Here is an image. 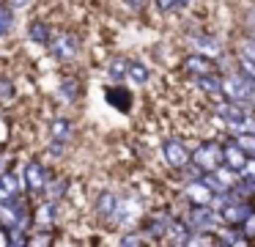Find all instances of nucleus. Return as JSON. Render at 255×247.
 Returning a JSON list of instances; mask_svg holds the SVG:
<instances>
[{
  "instance_id": "obj_2",
  "label": "nucleus",
  "mask_w": 255,
  "mask_h": 247,
  "mask_svg": "<svg viewBox=\"0 0 255 247\" xmlns=\"http://www.w3.org/2000/svg\"><path fill=\"white\" fill-rule=\"evenodd\" d=\"M192 165L200 170V173H209V170H217L222 165V146L214 140L200 143L192 151Z\"/></svg>"
},
{
  "instance_id": "obj_11",
  "label": "nucleus",
  "mask_w": 255,
  "mask_h": 247,
  "mask_svg": "<svg viewBox=\"0 0 255 247\" xmlns=\"http://www.w3.org/2000/svg\"><path fill=\"white\" fill-rule=\"evenodd\" d=\"M184 69H187V74L200 77V74H209V71H214V63H211L209 55L192 52V55H187V58H184Z\"/></svg>"
},
{
  "instance_id": "obj_1",
  "label": "nucleus",
  "mask_w": 255,
  "mask_h": 247,
  "mask_svg": "<svg viewBox=\"0 0 255 247\" xmlns=\"http://www.w3.org/2000/svg\"><path fill=\"white\" fill-rule=\"evenodd\" d=\"M222 96L231 99V102H239V104L255 102V80L247 77L244 71L231 74V77H222Z\"/></svg>"
},
{
  "instance_id": "obj_17",
  "label": "nucleus",
  "mask_w": 255,
  "mask_h": 247,
  "mask_svg": "<svg viewBox=\"0 0 255 247\" xmlns=\"http://www.w3.org/2000/svg\"><path fill=\"white\" fill-rule=\"evenodd\" d=\"M28 33H30V38H33L36 44H50V25L47 22H41V19H36V22H30V27H28Z\"/></svg>"
},
{
  "instance_id": "obj_24",
  "label": "nucleus",
  "mask_w": 255,
  "mask_h": 247,
  "mask_svg": "<svg viewBox=\"0 0 255 247\" xmlns=\"http://www.w3.org/2000/svg\"><path fill=\"white\" fill-rule=\"evenodd\" d=\"M127 71H129V63L124 58H116L110 63V77L113 80H121V77H127Z\"/></svg>"
},
{
  "instance_id": "obj_9",
  "label": "nucleus",
  "mask_w": 255,
  "mask_h": 247,
  "mask_svg": "<svg viewBox=\"0 0 255 247\" xmlns=\"http://www.w3.org/2000/svg\"><path fill=\"white\" fill-rule=\"evenodd\" d=\"M247 154H244V148L239 146L236 140H231V143H225V146H222V165H228V168L231 170H242L244 165H247Z\"/></svg>"
},
{
  "instance_id": "obj_7",
  "label": "nucleus",
  "mask_w": 255,
  "mask_h": 247,
  "mask_svg": "<svg viewBox=\"0 0 255 247\" xmlns=\"http://www.w3.org/2000/svg\"><path fill=\"white\" fill-rule=\"evenodd\" d=\"M217 209L214 206H192V212H189L187 223L192 225L195 231H211L217 223Z\"/></svg>"
},
{
  "instance_id": "obj_10",
  "label": "nucleus",
  "mask_w": 255,
  "mask_h": 247,
  "mask_svg": "<svg viewBox=\"0 0 255 247\" xmlns=\"http://www.w3.org/2000/svg\"><path fill=\"white\" fill-rule=\"evenodd\" d=\"M184 195H187L189 206H211V195H214V192H211L209 187L200 181V176H198V181H189V184H187Z\"/></svg>"
},
{
  "instance_id": "obj_19",
  "label": "nucleus",
  "mask_w": 255,
  "mask_h": 247,
  "mask_svg": "<svg viewBox=\"0 0 255 247\" xmlns=\"http://www.w3.org/2000/svg\"><path fill=\"white\" fill-rule=\"evenodd\" d=\"M233 140L244 148V154H247V157H255V135H253V132H239Z\"/></svg>"
},
{
  "instance_id": "obj_21",
  "label": "nucleus",
  "mask_w": 255,
  "mask_h": 247,
  "mask_svg": "<svg viewBox=\"0 0 255 247\" xmlns=\"http://www.w3.org/2000/svg\"><path fill=\"white\" fill-rule=\"evenodd\" d=\"M127 77H132L137 85H143L145 80H148V69H145L143 63H129V71H127Z\"/></svg>"
},
{
  "instance_id": "obj_30",
  "label": "nucleus",
  "mask_w": 255,
  "mask_h": 247,
  "mask_svg": "<svg viewBox=\"0 0 255 247\" xmlns=\"http://www.w3.org/2000/svg\"><path fill=\"white\" fill-rule=\"evenodd\" d=\"M28 3H30V0H8V5H11V8H25Z\"/></svg>"
},
{
  "instance_id": "obj_22",
  "label": "nucleus",
  "mask_w": 255,
  "mask_h": 247,
  "mask_svg": "<svg viewBox=\"0 0 255 247\" xmlns=\"http://www.w3.org/2000/svg\"><path fill=\"white\" fill-rule=\"evenodd\" d=\"M107 96H110V102L116 104V107L129 110V93H127V91H118V88H113V91H107Z\"/></svg>"
},
{
  "instance_id": "obj_32",
  "label": "nucleus",
  "mask_w": 255,
  "mask_h": 247,
  "mask_svg": "<svg viewBox=\"0 0 255 247\" xmlns=\"http://www.w3.org/2000/svg\"><path fill=\"white\" fill-rule=\"evenodd\" d=\"M189 3H192V0H176V8H187Z\"/></svg>"
},
{
  "instance_id": "obj_26",
  "label": "nucleus",
  "mask_w": 255,
  "mask_h": 247,
  "mask_svg": "<svg viewBox=\"0 0 255 247\" xmlns=\"http://www.w3.org/2000/svg\"><path fill=\"white\" fill-rule=\"evenodd\" d=\"M239 231H242V234L247 236V242H253V239H255V212H250V214H247V220H244V223L239 225Z\"/></svg>"
},
{
  "instance_id": "obj_20",
  "label": "nucleus",
  "mask_w": 255,
  "mask_h": 247,
  "mask_svg": "<svg viewBox=\"0 0 255 247\" xmlns=\"http://www.w3.org/2000/svg\"><path fill=\"white\" fill-rule=\"evenodd\" d=\"M69 135H72V124H69L66 118H55V121H52V137H55V140H66Z\"/></svg>"
},
{
  "instance_id": "obj_13",
  "label": "nucleus",
  "mask_w": 255,
  "mask_h": 247,
  "mask_svg": "<svg viewBox=\"0 0 255 247\" xmlns=\"http://www.w3.org/2000/svg\"><path fill=\"white\" fill-rule=\"evenodd\" d=\"M19 184L22 181L17 179L14 173H0V201H8V198H14V195H19Z\"/></svg>"
},
{
  "instance_id": "obj_31",
  "label": "nucleus",
  "mask_w": 255,
  "mask_h": 247,
  "mask_svg": "<svg viewBox=\"0 0 255 247\" xmlns=\"http://www.w3.org/2000/svg\"><path fill=\"white\" fill-rule=\"evenodd\" d=\"M127 3L132 5L134 11H140V8H143V5H145V0H127Z\"/></svg>"
},
{
  "instance_id": "obj_12",
  "label": "nucleus",
  "mask_w": 255,
  "mask_h": 247,
  "mask_svg": "<svg viewBox=\"0 0 255 247\" xmlns=\"http://www.w3.org/2000/svg\"><path fill=\"white\" fill-rule=\"evenodd\" d=\"M116 212H118V198L113 192H102L99 201H96V214L102 220H116Z\"/></svg>"
},
{
  "instance_id": "obj_5",
  "label": "nucleus",
  "mask_w": 255,
  "mask_h": 247,
  "mask_svg": "<svg viewBox=\"0 0 255 247\" xmlns=\"http://www.w3.org/2000/svg\"><path fill=\"white\" fill-rule=\"evenodd\" d=\"M250 212H253V203H247L244 198H231V201L220 209V220L228 225H242Z\"/></svg>"
},
{
  "instance_id": "obj_15",
  "label": "nucleus",
  "mask_w": 255,
  "mask_h": 247,
  "mask_svg": "<svg viewBox=\"0 0 255 247\" xmlns=\"http://www.w3.org/2000/svg\"><path fill=\"white\" fill-rule=\"evenodd\" d=\"M195 44H198V49L203 55H209V58H220V52H222L220 41H217L214 36H209V33H206V36H198V38H195Z\"/></svg>"
},
{
  "instance_id": "obj_8",
  "label": "nucleus",
  "mask_w": 255,
  "mask_h": 247,
  "mask_svg": "<svg viewBox=\"0 0 255 247\" xmlns=\"http://www.w3.org/2000/svg\"><path fill=\"white\" fill-rule=\"evenodd\" d=\"M50 49H52L55 58L72 60L74 55H77V41H74V36H69V33H58L55 38H50Z\"/></svg>"
},
{
  "instance_id": "obj_23",
  "label": "nucleus",
  "mask_w": 255,
  "mask_h": 247,
  "mask_svg": "<svg viewBox=\"0 0 255 247\" xmlns=\"http://www.w3.org/2000/svg\"><path fill=\"white\" fill-rule=\"evenodd\" d=\"M55 220V201H47L44 206L39 209V223L41 225H50Z\"/></svg>"
},
{
  "instance_id": "obj_16",
  "label": "nucleus",
  "mask_w": 255,
  "mask_h": 247,
  "mask_svg": "<svg viewBox=\"0 0 255 247\" xmlns=\"http://www.w3.org/2000/svg\"><path fill=\"white\" fill-rule=\"evenodd\" d=\"M167 228H170V220L167 217H154L145 223V236H151V239H159V236L167 234Z\"/></svg>"
},
{
  "instance_id": "obj_29",
  "label": "nucleus",
  "mask_w": 255,
  "mask_h": 247,
  "mask_svg": "<svg viewBox=\"0 0 255 247\" xmlns=\"http://www.w3.org/2000/svg\"><path fill=\"white\" fill-rule=\"evenodd\" d=\"M121 245H143V236L129 234V236H124V239H121Z\"/></svg>"
},
{
  "instance_id": "obj_14",
  "label": "nucleus",
  "mask_w": 255,
  "mask_h": 247,
  "mask_svg": "<svg viewBox=\"0 0 255 247\" xmlns=\"http://www.w3.org/2000/svg\"><path fill=\"white\" fill-rule=\"evenodd\" d=\"M195 80H198V85L203 88L206 93H211V96H222V77L217 74V71L200 74V77H195Z\"/></svg>"
},
{
  "instance_id": "obj_6",
  "label": "nucleus",
  "mask_w": 255,
  "mask_h": 247,
  "mask_svg": "<svg viewBox=\"0 0 255 247\" xmlns=\"http://www.w3.org/2000/svg\"><path fill=\"white\" fill-rule=\"evenodd\" d=\"M22 181H25V187H28L30 192H44V187H47V181H50V173L44 170V165L41 162H28L25 165V173H22Z\"/></svg>"
},
{
  "instance_id": "obj_25",
  "label": "nucleus",
  "mask_w": 255,
  "mask_h": 247,
  "mask_svg": "<svg viewBox=\"0 0 255 247\" xmlns=\"http://www.w3.org/2000/svg\"><path fill=\"white\" fill-rule=\"evenodd\" d=\"M11 22H14V14L6 5H0V36H6V33L11 30Z\"/></svg>"
},
{
  "instance_id": "obj_4",
  "label": "nucleus",
  "mask_w": 255,
  "mask_h": 247,
  "mask_svg": "<svg viewBox=\"0 0 255 247\" xmlns=\"http://www.w3.org/2000/svg\"><path fill=\"white\" fill-rule=\"evenodd\" d=\"M162 154H165V162L170 165V168H176V170L189 168V162H192V154H189L187 146H184L181 140H176V137H170V140L162 143Z\"/></svg>"
},
{
  "instance_id": "obj_27",
  "label": "nucleus",
  "mask_w": 255,
  "mask_h": 247,
  "mask_svg": "<svg viewBox=\"0 0 255 247\" xmlns=\"http://www.w3.org/2000/svg\"><path fill=\"white\" fill-rule=\"evenodd\" d=\"M239 176H242V179H255V157L247 159V165L239 170Z\"/></svg>"
},
{
  "instance_id": "obj_3",
  "label": "nucleus",
  "mask_w": 255,
  "mask_h": 247,
  "mask_svg": "<svg viewBox=\"0 0 255 247\" xmlns=\"http://www.w3.org/2000/svg\"><path fill=\"white\" fill-rule=\"evenodd\" d=\"M217 115H220V121H225V124H228V129H233L239 135V132H244V121H247L250 113L244 110V104L225 99V102L217 104Z\"/></svg>"
},
{
  "instance_id": "obj_18",
  "label": "nucleus",
  "mask_w": 255,
  "mask_h": 247,
  "mask_svg": "<svg viewBox=\"0 0 255 247\" xmlns=\"http://www.w3.org/2000/svg\"><path fill=\"white\" fill-rule=\"evenodd\" d=\"M66 184L69 181L66 179H58V181H47V187H44V195L50 198V201H58V198H63V192H66Z\"/></svg>"
},
{
  "instance_id": "obj_28",
  "label": "nucleus",
  "mask_w": 255,
  "mask_h": 247,
  "mask_svg": "<svg viewBox=\"0 0 255 247\" xmlns=\"http://www.w3.org/2000/svg\"><path fill=\"white\" fill-rule=\"evenodd\" d=\"M154 3H156V8H159L162 14H167V11L176 8V0H154Z\"/></svg>"
}]
</instances>
